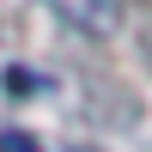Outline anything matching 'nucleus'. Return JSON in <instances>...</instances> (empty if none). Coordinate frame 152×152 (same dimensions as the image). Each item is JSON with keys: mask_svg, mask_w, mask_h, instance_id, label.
<instances>
[{"mask_svg": "<svg viewBox=\"0 0 152 152\" xmlns=\"http://www.w3.org/2000/svg\"><path fill=\"white\" fill-rule=\"evenodd\" d=\"M61 18H73V24H110L116 12L110 6H61Z\"/></svg>", "mask_w": 152, "mask_h": 152, "instance_id": "1", "label": "nucleus"}, {"mask_svg": "<svg viewBox=\"0 0 152 152\" xmlns=\"http://www.w3.org/2000/svg\"><path fill=\"white\" fill-rule=\"evenodd\" d=\"M6 91H12V97H24V91H31V73H18V67H6Z\"/></svg>", "mask_w": 152, "mask_h": 152, "instance_id": "2", "label": "nucleus"}, {"mask_svg": "<svg viewBox=\"0 0 152 152\" xmlns=\"http://www.w3.org/2000/svg\"><path fill=\"white\" fill-rule=\"evenodd\" d=\"M0 152H37V140H31V134H6V140H0Z\"/></svg>", "mask_w": 152, "mask_h": 152, "instance_id": "3", "label": "nucleus"}]
</instances>
